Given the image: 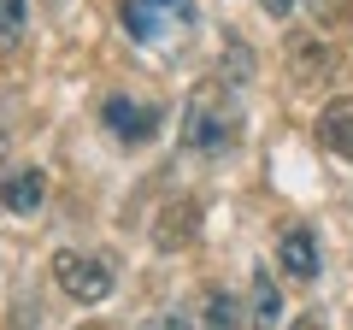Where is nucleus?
I'll return each mask as SVG.
<instances>
[{
  "mask_svg": "<svg viewBox=\"0 0 353 330\" xmlns=\"http://www.w3.org/2000/svg\"><path fill=\"white\" fill-rule=\"evenodd\" d=\"M30 18V0H0V41H18Z\"/></svg>",
  "mask_w": 353,
  "mask_h": 330,
  "instance_id": "12",
  "label": "nucleus"
},
{
  "mask_svg": "<svg viewBox=\"0 0 353 330\" xmlns=\"http://www.w3.org/2000/svg\"><path fill=\"white\" fill-rule=\"evenodd\" d=\"M41 201H48V177H41L36 165H12L0 177V206L6 213H41Z\"/></svg>",
  "mask_w": 353,
  "mask_h": 330,
  "instance_id": "5",
  "label": "nucleus"
},
{
  "mask_svg": "<svg viewBox=\"0 0 353 330\" xmlns=\"http://www.w3.org/2000/svg\"><path fill=\"white\" fill-rule=\"evenodd\" d=\"M224 77H230V83H248V77H253V53L241 48V41L224 48Z\"/></svg>",
  "mask_w": 353,
  "mask_h": 330,
  "instance_id": "13",
  "label": "nucleus"
},
{
  "mask_svg": "<svg viewBox=\"0 0 353 330\" xmlns=\"http://www.w3.org/2000/svg\"><path fill=\"white\" fill-rule=\"evenodd\" d=\"M306 6H312L318 24H341V18H347V0H306Z\"/></svg>",
  "mask_w": 353,
  "mask_h": 330,
  "instance_id": "14",
  "label": "nucleus"
},
{
  "mask_svg": "<svg viewBox=\"0 0 353 330\" xmlns=\"http://www.w3.org/2000/svg\"><path fill=\"white\" fill-rule=\"evenodd\" d=\"M248 318H253V330H277L283 324V295H277V278L271 271H253V289H248Z\"/></svg>",
  "mask_w": 353,
  "mask_h": 330,
  "instance_id": "8",
  "label": "nucleus"
},
{
  "mask_svg": "<svg viewBox=\"0 0 353 330\" xmlns=\"http://www.w3.org/2000/svg\"><path fill=\"white\" fill-rule=\"evenodd\" d=\"M194 230H201V206H194V201H176V206H165V213H159L153 242H159V248H189Z\"/></svg>",
  "mask_w": 353,
  "mask_h": 330,
  "instance_id": "7",
  "label": "nucleus"
},
{
  "mask_svg": "<svg viewBox=\"0 0 353 330\" xmlns=\"http://www.w3.org/2000/svg\"><path fill=\"white\" fill-rule=\"evenodd\" d=\"M236 136H241V113H236V101H230L224 83L189 89V106H183V148L189 153H224Z\"/></svg>",
  "mask_w": 353,
  "mask_h": 330,
  "instance_id": "1",
  "label": "nucleus"
},
{
  "mask_svg": "<svg viewBox=\"0 0 353 330\" xmlns=\"http://www.w3.org/2000/svg\"><path fill=\"white\" fill-rule=\"evenodd\" d=\"M259 6H265L271 18H289V12H294V0H259Z\"/></svg>",
  "mask_w": 353,
  "mask_h": 330,
  "instance_id": "16",
  "label": "nucleus"
},
{
  "mask_svg": "<svg viewBox=\"0 0 353 330\" xmlns=\"http://www.w3.org/2000/svg\"><path fill=\"white\" fill-rule=\"evenodd\" d=\"M277 260H283V278H294V283H312V278H318V236H312L306 224L283 230V242H277Z\"/></svg>",
  "mask_w": 353,
  "mask_h": 330,
  "instance_id": "6",
  "label": "nucleus"
},
{
  "mask_svg": "<svg viewBox=\"0 0 353 330\" xmlns=\"http://www.w3.org/2000/svg\"><path fill=\"white\" fill-rule=\"evenodd\" d=\"M294 330H324V318H312V313H306V318H301Z\"/></svg>",
  "mask_w": 353,
  "mask_h": 330,
  "instance_id": "17",
  "label": "nucleus"
},
{
  "mask_svg": "<svg viewBox=\"0 0 353 330\" xmlns=\"http://www.w3.org/2000/svg\"><path fill=\"white\" fill-rule=\"evenodd\" d=\"M141 330H194V324H189V318H183V313H159V318H148V324H141Z\"/></svg>",
  "mask_w": 353,
  "mask_h": 330,
  "instance_id": "15",
  "label": "nucleus"
},
{
  "mask_svg": "<svg viewBox=\"0 0 353 330\" xmlns=\"http://www.w3.org/2000/svg\"><path fill=\"white\" fill-rule=\"evenodd\" d=\"M289 59H294V77H306V83H318V77L336 65L324 48H318V41H306V36H301V41H289Z\"/></svg>",
  "mask_w": 353,
  "mask_h": 330,
  "instance_id": "11",
  "label": "nucleus"
},
{
  "mask_svg": "<svg viewBox=\"0 0 353 330\" xmlns=\"http://www.w3.org/2000/svg\"><path fill=\"white\" fill-rule=\"evenodd\" d=\"M318 136H324L330 153H341V159L353 165V101H330L324 113H318Z\"/></svg>",
  "mask_w": 353,
  "mask_h": 330,
  "instance_id": "9",
  "label": "nucleus"
},
{
  "mask_svg": "<svg viewBox=\"0 0 353 330\" xmlns=\"http://www.w3.org/2000/svg\"><path fill=\"white\" fill-rule=\"evenodd\" d=\"M101 124L112 130L118 142L141 148V142H153V130H159V106L153 101H130V95H112V101L101 106Z\"/></svg>",
  "mask_w": 353,
  "mask_h": 330,
  "instance_id": "4",
  "label": "nucleus"
},
{
  "mask_svg": "<svg viewBox=\"0 0 353 330\" xmlns=\"http://www.w3.org/2000/svg\"><path fill=\"white\" fill-rule=\"evenodd\" d=\"M118 18L141 48H159L176 30L194 24V0H118Z\"/></svg>",
  "mask_w": 353,
  "mask_h": 330,
  "instance_id": "2",
  "label": "nucleus"
},
{
  "mask_svg": "<svg viewBox=\"0 0 353 330\" xmlns=\"http://www.w3.org/2000/svg\"><path fill=\"white\" fill-rule=\"evenodd\" d=\"M53 278H59V289L71 295V301L94 307L112 295V266H106L101 254H77V248H59L53 254Z\"/></svg>",
  "mask_w": 353,
  "mask_h": 330,
  "instance_id": "3",
  "label": "nucleus"
},
{
  "mask_svg": "<svg viewBox=\"0 0 353 330\" xmlns=\"http://www.w3.org/2000/svg\"><path fill=\"white\" fill-rule=\"evenodd\" d=\"M206 330H241V307L230 289H206V307H201Z\"/></svg>",
  "mask_w": 353,
  "mask_h": 330,
  "instance_id": "10",
  "label": "nucleus"
}]
</instances>
